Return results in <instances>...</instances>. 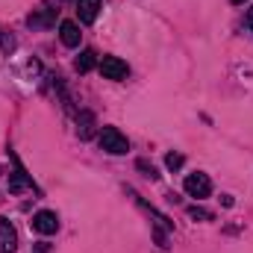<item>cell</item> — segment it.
I'll list each match as a JSON object with an SVG mask.
<instances>
[{"label":"cell","instance_id":"6da1fadb","mask_svg":"<svg viewBox=\"0 0 253 253\" xmlns=\"http://www.w3.org/2000/svg\"><path fill=\"white\" fill-rule=\"evenodd\" d=\"M97 141H100V150H106V153H112V156H121V153L129 150L126 135L121 129H115V126H103L100 135H97Z\"/></svg>","mask_w":253,"mask_h":253},{"label":"cell","instance_id":"7a4b0ae2","mask_svg":"<svg viewBox=\"0 0 253 253\" xmlns=\"http://www.w3.org/2000/svg\"><path fill=\"white\" fill-rule=\"evenodd\" d=\"M30 224H33V230H36V233H42V236H53V233L59 230V218H56V212H50V209L36 212Z\"/></svg>","mask_w":253,"mask_h":253},{"label":"cell","instance_id":"3957f363","mask_svg":"<svg viewBox=\"0 0 253 253\" xmlns=\"http://www.w3.org/2000/svg\"><path fill=\"white\" fill-rule=\"evenodd\" d=\"M183 186H186V194H189V197H197V200H200V197H209V191H212V180H209L206 174L197 171V174H189V177H186Z\"/></svg>","mask_w":253,"mask_h":253},{"label":"cell","instance_id":"277c9868","mask_svg":"<svg viewBox=\"0 0 253 253\" xmlns=\"http://www.w3.org/2000/svg\"><path fill=\"white\" fill-rule=\"evenodd\" d=\"M100 74H103L106 80H126L129 68H126V62L124 59H118V56H103V62H100Z\"/></svg>","mask_w":253,"mask_h":253},{"label":"cell","instance_id":"5b68a950","mask_svg":"<svg viewBox=\"0 0 253 253\" xmlns=\"http://www.w3.org/2000/svg\"><path fill=\"white\" fill-rule=\"evenodd\" d=\"M15 251H18V233L6 218H0V253H15Z\"/></svg>","mask_w":253,"mask_h":253},{"label":"cell","instance_id":"8992f818","mask_svg":"<svg viewBox=\"0 0 253 253\" xmlns=\"http://www.w3.org/2000/svg\"><path fill=\"white\" fill-rule=\"evenodd\" d=\"M77 15L83 24H94L100 15V0H77Z\"/></svg>","mask_w":253,"mask_h":253},{"label":"cell","instance_id":"52a82bcc","mask_svg":"<svg viewBox=\"0 0 253 253\" xmlns=\"http://www.w3.org/2000/svg\"><path fill=\"white\" fill-rule=\"evenodd\" d=\"M80 27L74 24V21H62L59 24V39H62L65 47H80Z\"/></svg>","mask_w":253,"mask_h":253},{"label":"cell","instance_id":"ba28073f","mask_svg":"<svg viewBox=\"0 0 253 253\" xmlns=\"http://www.w3.org/2000/svg\"><path fill=\"white\" fill-rule=\"evenodd\" d=\"M33 189V180L24 174V168L18 165L15 174H9V194H21V191H30Z\"/></svg>","mask_w":253,"mask_h":253},{"label":"cell","instance_id":"9c48e42d","mask_svg":"<svg viewBox=\"0 0 253 253\" xmlns=\"http://www.w3.org/2000/svg\"><path fill=\"white\" fill-rule=\"evenodd\" d=\"M94 126H97V121H94L91 112H80L77 115V132H80V138H91L94 135Z\"/></svg>","mask_w":253,"mask_h":253},{"label":"cell","instance_id":"30bf717a","mask_svg":"<svg viewBox=\"0 0 253 253\" xmlns=\"http://www.w3.org/2000/svg\"><path fill=\"white\" fill-rule=\"evenodd\" d=\"M77 71H80V74H85V71H91V68H94V65H97V53H94V50H83V53H80V56H77Z\"/></svg>","mask_w":253,"mask_h":253},{"label":"cell","instance_id":"8fae6325","mask_svg":"<svg viewBox=\"0 0 253 253\" xmlns=\"http://www.w3.org/2000/svg\"><path fill=\"white\" fill-rule=\"evenodd\" d=\"M183 162H186V159H183L180 153H168V156H165V165H168V171H180V168H183Z\"/></svg>","mask_w":253,"mask_h":253},{"label":"cell","instance_id":"7c38bea8","mask_svg":"<svg viewBox=\"0 0 253 253\" xmlns=\"http://www.w3.org/2000/svg\"><path fill=\"white\" fill-rule=\"evenodd\" d=\"M189 218H194V221H212V212H206L200 206H189Z\"/></svg>","mask_w":253,"mask_h":253},{"label":"cell","instance_id":"4fadbf2b","mask_svg":"<svg viewBox=\"0 0 253 253\" xmlns=\"http://www.w3.org/2000/svg\"><path fill=\"white\" fill-rule=\"evenodd\" d=\"M138 168H141V171H144V174H147L150 180H156V177H159V174H156V168H153V165H150L147 159H138Z\"/></svg>","mask_w":253,"mask_h":253},{"label":"cell","instance_id":"5bb4252c","mask_svg":"<svg viewBox=\"0 0 253 253\" xmlns=\"http://www.w3.org/2000/svg\"><path fill=\"white\" fill-rule=\"evenodd\" d=\"M245 27H248V30L253 33V6L248 9V12H245Z\"/></svg>","mask_w":253,"mask_h":253},{"label":"cell","instance_id":"9a60e30c","mask_svg":"<svg viewBox=\"0 0 253 253\" xmlns=\"http://www.w3.org/2000/svg\"><path fill=\"white\" fill-rule=\"evenodd\" d=\"M47 251H50V248H47L44 242H39V248H36V253H47Z\"/></svg>","mask_w":253,"mask_h":253},{"label":"cell","instance_id":"2e32d148","mask_svg":"<svg viewBox=\"0 0 253 253\" xmlns=\"http://www.w3.org/2000/svg\"><path fill=\"white\" fill-rule=\"evenodd\" d=\"M233 3H245V0H233Z\"/></svg>","mask_w":253,"mask_h":253}]
</instances>
